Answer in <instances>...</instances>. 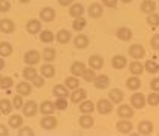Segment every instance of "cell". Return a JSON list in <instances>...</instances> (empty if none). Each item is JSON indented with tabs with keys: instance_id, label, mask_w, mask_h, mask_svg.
I'll return each instance as SVG.
<instances>
[{
	"instance_id": "obj_58",
	"label": "cell",
	"mask_w": 159,
	"mask_h": 136,
	"mask_svg": "<svg viewBox=\"0 0 159 136\" xmlns=\"http://www.w3.org/2000/svg\"><path fill=\"white\" fill-rule=\"evenodd\" d=\"M122 3H130V2H133V0H121Z\"/></svg>"
},
{
	"instance_id": "obj_38",
	"label": "cell",
	"mask_w": 159,
	"mask_h": 136,
	"mask_svg": "<svg viewBox=\"0 0 159 136\" xmlns=\"http://www.w3.org/2000/svg\"><path fill=\"white\" fill-rule=\"evenodd\" d=\"M83 79L84 81H87V83H93L95 81V78H97V74H95V69H92V67H86V70L83 72Z\"/></svg>"
},
{
	"instance_id": "obj_28",
	"label": "cell",
	"mask_w": 159,
	"mask_h": 136,
	"mask_svg": "<svg viewBox=\"0 0 159 136\" xmlns=\"http://www.w3.org/2000/svg\"><path fill=\"white\" fill-rule=\"evenodd\" d=\"M129 69H130V72H132V75H141L145 69H144V64L138 61V60H135V61H132L130 64H129Z\"/></svg>"
},
{
	"instance_id": "obj_1",
	"label": "cell",
	"mask_w": 159,
	"mask_h": 136,
	"mask_svg": "<svg viewBox=\"0 0 159 136\" xmlns=\"http://www.w3.org/2000/svg\"><path fill=\"white\" fill-rule=\"evenodd\" d=\"M23 116H28V118H32L37 115V112H39V104L35 102V101H32V99H29V101H26L25 104H23Z\"/></svg>"
},
{
	"instance_id": "obj_31",
	"label": "cell",
	"mask_w": 159,
	"mask_h": 136,
	"mask_svg": "<svg viewBox=\"0 0 159 136\" xmlns=\"http://www.w3.org/2000/svg\"><path fill=\"white\" fill-rule=\"evenodd\" d=\"M125 86H127V89L129 90H138L139 87H141V79L138 78V75H133V77H130L127 81H125Z\"/></svg>"
},
{
	"instance_id": "obj_24",
	"label": "cell",
	"mask_w": 159,
	"mask_h": 136,
	"mask_svg": "<svg viewBox=\"0 0 159 136\" xmlns=\"http://www.w3.org/2000/svg\"><path fill=\"white\" fill-rule=\"evenodd\" d=\"M69 14H70L74 19L81 17V16L84 14V6H83L81 3H72V5L69 6Z\"/></svg>"
},
{
	"instance_id": "obj_45",
	"label": "cell",
	"mask_w": 159,
	"mask_h": 136,
	"mask_svg": "<svg viewBox=\"0 0 159 136\" xmlns=\"http://www.w3.org/2000/svg\"><path fill=\"white\" fill-rule=\"evenodd\" d=\"M43 75H41V77H40V75H35V77L32 78V79H31V83H32V86H34V87H43V86H44V84H46V79H43Z\"/></svg>"
},
{
	"instance_id": "obj_57",
	"label": "cell",
	"mask_w": 159,
	"mask_h": 136,
	"mask_svg": "<svg viewBox=\"0 0 159 136\" xmlns=\"http://www.w3.org/2000/svg\"><path fill=\"white\" fill-rule=\"evenodd\" d=\"M20 3H29V2H31V0H19Z\"/></svg>"
},
{
	"instance_id": "obj_46",
	"label": "cell",
	"mask_w": 159,
	"mask_h": 136,
	"mask_svg": "<svg viewBox=\"0 0 159 136\" xmlns=\"http://www.w3.org/2000/svg\"><path fill=\"white\" fill-rule=\"evenodd\" d=\"M147 23L150 25V26H153V28H156L159 26V16L156 12H153V14H148V19H147Z\"/></svg>"
},
{
	"instance_id": "obj_32",
	"label": "cell",
	"mask_w": 159,
	"mask_h": 136,
	"mask_svg": "<svg viewBox=\"0 0 159 136\" xmlns=\"http://www.w3.org/2000/svg\"><path fill=\"white\" fill-rule=\"evenodd\" d=\"M12 109H14V106H12V102L9 101V99H0V113H3V115H9L11 112H12Z\"/></svg>"
},
{
	"instance_id": "obj_37",
	"label": "cell",
	"mask_w": 159,
	"mask_h": 136,
	"mask_svg": "<svg viewBox=\"0 0 159 136\" xmlns=\"http://www.w3.org/2000/svg\"><path fill=\"white\" fill-rule=\"evenodd\" d=\"M40 40H41V43H52V41L55 40V35H54L52 31L44 29V31L40 32Z\"/></svg>"
},
{
	"instance_id": "obj_21",
	"label": "cell",
	"mask_w": 159,
	"mask_h": 136,
	"mask_svg": "<svg viewBox=\"0 0 159 136\" xmlns=\"http://www.w3.org/2000/svg\"><path fill=\"white\" fill-rule=\"evenodd\" d=\"M89 37L87 35H84V34H78L75 39H74V44H75V48H78V49H86L87 46H89Z\"/></svg>"
},
{
	"instance_id": "obj_29",
	"label": "cell",
	"mask_w": 159,
	"mask_h": 136,
	"mask_svg": "<svg viewBox=\"0 0 159 136\" xmlns=\"http://www.w3.org/2000/svg\"><path fill=\"white\" fill-rule=\"evenodd\" d=\"M93 110H95V104L92 101L84 99V101L80 102V112L81 113H93Z\"/></svg>"
},
{
	"instance_id": "obj_14",
	"label": "cell",
	"mask_w": 159,
	"mask_h": 136,
	"mask_svg": "<svg viewBox=\"0 0 159 136\" xmlns=\"http://www.w3.org/2000/svg\"><path fill=\"white\" fill-rule=\"evenodd\" d=\"M93 122H95V119H93V116H90V113H83V116H80L78 119V124L81 129H90L93 125Z\"/></svg>"
},
{
	"instance_id": "obj_56",
	"label": "cell",
	"mask_w": 159,
	"mask_h": 136,
	"mask_svg": "<svg viewBox=\"0 0 159 136\" xmlns=\"http://www.w3.org/2000/svg\"><path fill=\"white\" fill-rule=\"evenodd\" d=\"M2 69H5V60H3V57H0V70Z\"/></svg>"
},
{
	"instance_id": "obj_8",
	"label": "cell",
	"mask_w": 159,
	"mask_h": 136,
	"mask_svg": "<svg viewBox=\"0 0 159 136\" xmlns=\"http://www.w3.org/2000/svg\"><path fill=\"white\" fill-rule=\"evenodd\" d=\"M132 129H133V124L129 119L121 118V121L116 122V130H118L119 133H122V135H129L132 132Z\"/></svg>"
},
{
	"instance_id": "obj_47",
	"label": "cell",
	"mask_w": 159,
	"mask_h": 136,
	"mask_svg": "<svg viewBox=\"0 0 159 136\" xmlns=\"http://www.w3.org/2000/svg\"><path fill=\"white\" fill-rule=\"evenodd\" d=\"M23 104H25V101H23V97L20 95V93H17L16 97L12 98V106H14V109H21L23 107Z\"/></svg>"
},
{
	"instance_id": "obj_40",
	"label": "cell",
	"mask_w": 159,
	"mask_h": 136,
	"mask_svg": "<svg viewBox=\"0 0 159 136\" xmlns=\"http://www.w3.org/2000/svg\"><path fill=\"white\" fill-rule=\"evenodd\" d=\"M144 69H145L148 74H158L159 64H156L153 60H147V61L144 63Z\"/></svg>"
},
{
	"instance_id": "obj_4",
	"label": "cell",
	"mask_w": 159,
	"mask_h": 136,
	"mask_svg": "<svg viewBox=\"0 0 159 136\" xmlns=\"http://www.w3.org/2000/svg\"><path fill=\"white\" fill-rule=\"evenodd\" d=\"M130 104H132L133 109H144L145 104H147V99L144 97V93L135 92V93L132 95V98H130Z\"/></svg>"
},
{
	"instance_id": "obj_43",
	"label": "cell",
	"mask_w": 159,
	"mask_h": 136,
	"mask_svg": "<svg viewBox=\"0 0 159 136\" xmlns=\"http://www.w3.org/2000/svg\"><path fill=\"white\" fill-rule=\"evenodd\" d=\"M35 75H37V69H35V67L28 66V67L23 69V78H25V79H32Z\"/></svg>"
},
{
	"instance_id": "obj_6",
	"label": "cell",
	"mask_w": 159,
	"mask_h": 136,
	"mask_svg": "<svg viewBox=\"0 0 159 136\" xmlns=\"http://www.w3.org/2000/svg\"><path fill=\"white\" fill-rule=\"evenodd\" d=\"M129 55L133 60H141L145 57V49H144V46L135 43V44H132V46L129 48Z\"/></svg>"
},
{
	"instance_id": "obj_23",
	"label": "cell",
	"mask_w": 159,
	"mask_h": 136,
	"mask_svg": "<svg viewBox=\"0 0 159 136\" xmlns=\"http://www.w3.org/2000/svg\"><path fill=\"white\" fill-rule=\"evenodd\" d=\"M40 74L44 78H52L55 77V66H52L51 63H46L40 67Z\"/></svg>"
},
{
	"instance_id": "obj_19",
	"label": "cell",
	"mask_w": 159,
	"mask_h": 136,
	"mask_svg": "<svg viewBox=\"0 0 159 136\" xmlns=\"http://www.w3.org/2000/svg\"><path fill=\"white\" fill-rule=\"evenodd\" d=\"M55 39H57V41H58L60 44H66V43L70 41L72 34H70V31H67V29H60L58 32H57V35H55Z\"/></svg>"
},
{
	"instance_id": "obj_55",
	"label": "cell",
	"mask_w": 159,
	"mask_h": 136,
	"mask_svg": "<svg viewBox=\"0 0 159 136\" xmlns=\"http://www.w3.org/2000/svg\"><path fill=\"white\" fill-rule=\"evenodd\" d=\"M74 3V0H58V5L61 6H70Z\"/></svg>"
},
{
	"instance_id": "obj_9",
	"label": "cell",
	"mask_w": 159,
	"mask_h": 136,
	"mask_svg": "<svg viewBox=\"0 0 159 136\" xmlns=\"http://www.w3.org/2000/svg\"><path fill=\"white\" fill-rule=\"evenodd\" d=\"M87 97V92L84 90V89H81V87H77V89H74V92L70 93V101L74 102V104H80L81 101H84Z\"/></svg>"
},
{
	"instance_id": "obj_13",
	"label": "cell",
	"mask_w": 159,
	"mask_h": 136,
	"mask_svg": "<svg viewBox=\"0 0 159 136\" xmlns=\"http://www.w3.org/2000/svg\"><path fill=\"white\" fill-rule=\"evenodd\" d=\"M26 31L29 32V34H37L41 31V21L40 20H35V19H31L28 23H26Z\"/></svg>"
},
{
	"instance_id": "obj_3",
	"label": "cell",
	"mask_w": 159,
	"mask_h": 136,
	"mask_svg": "<svg viewBox=\"0 0 159 136\" xmlns=\"http://www.w3.org/2000/svg\"><path fill=\"white\" fill-rule=\"evenodd\" d=\"M25 63L28 64V66H35V64H39L40 60H41V54H40L39 51H35V49H32V51H28L26 54H25Z\"/></svg>"
},
{
	"instance_id": "obj_41",
	"label": "cell",
	"mask_w": 159,
	"mask_h": 136,
	"mask_svg": "<svg viewBox=\"0 0 159 136\" xmlns=\"http://www.w3.org/2000/svg\"><path fill=\"white\" fill-rule=\"evenodd\" d=\"M86 25H87V21L86 19H83V16L81 17H77V19L74 20V23H72V28H74V31H83L84 28H86Z\"/></svg>"
},
{
	"instance_id": "obj_22",
	"label": "cell",
	"mask_w": 159,
	"mask_h": 136,
	"mask_svg": "<svg viewBox=\"0 0 159 136\" xmlns=\"http://www.w3.org/2000/svg\"><path fill=\"white\" fill-rule=\"evenodd\" d=\"M54 110H55V104L52 101H49V99H46V101H43L40 104V112L43 115H52Z\"/></svg>"
},
{
	"instance_id": "obj_33",
	"label": "cell",
	"mask_w": 159,
	"mask_h": 136,
	"mask_svg": "<svg viewBox=\"0 0 159 136\" xmlns=\"http://www.w3.org/2000/svg\"><path fill=\"white\" fill-rule=\"evenodd\" d=\"M8 124H9V127L19 130L20 127L23 125V116L19 115V113H17V115H11V116H9V121H8Z\"/></svg>"
},
{
	"instance_id": "obj_48",
	"label": "cell",
	"mask_w": 159,
	"mask_h": 136,
	"mask_svg": "<svg viewBox=\"0 0 159 136\" xmlns=\"http://www.w3.org/2000/svg\"><path fill=\"white\" fill-rule=\"evenodd\" d=\"M14 86V79L11 77H3V81H2V86L0 89H11Z\"/></svg>"
},
{
	"instance_id": "obj_16",
	"label": "cell",
	"mask_w": 159,
	"mask_h": 136,
	"mask_svg": "<svg viewBox=\"0 0 159 136\" xmlns=\"http://www.w3.org/2000/svg\"><path fill=\"white\" fill-rule=\"evenodd\" d=\"M109 99L113 102V104H121L122 99H124V92L121 89H112L109 92Z\"/></svg>"
},
{
	"instance_id": "obj_35",
	"label": "cell",
	"mask_w": 159,
	"mask_h": 136,
	"mask_svg": "<svg viewBox=\"0 0 159 136\" xmlns=\"http://www.w3.org/2000/svg\"><path fill=\"white\" fill-rule=\"evenodd\" d=\"M112 66H113L115 69H124V67L127 66V58H125L124 55H115V57L112 58Z\"/></svg>"
},
{
	"instance_id": "obj_51",
	"label": "cell",
	"mask_w": 159,
	"mask_h": 136,
	"mask_svg": "<svg viewBox=\"0 0 159 136\" xmlns=\"http://www.w3.org/2000/svg\"><path fill=\"white\" fill-rule=\"evenodd\" d=\"M11 8V3L8 0H0V12H8Z\"/></svg>"
},
{
	"instance_id": "obj_52",
	"label": "cell",
	"mask_w": 159,
	"mask_h": 136,
	"mask_svg": "<svg viewBox=\"0 0 159 136\" xmlns=\"http://www.w3.org/2000/svg\"><path fill=\"white\" fill-rule=\"evenodd\" d=\"M150 87H152L153 92H159V78H155V79L150 81Z\"/></svg>"
},
{
	"instance_id": "obj_15",
	"label": "cell",
	"mask_w": 159,
	"mask_h": 136,
	"mask_svg": "<svg viewBox=\"0 0 159 136\" xmlns=\"http://www.w3.org/2000/svg\"><path fill=\"white\" fill-rule=\"evenodd\" d=\"M102 66H104V58L101 55H90L89 57V67H92L95 70H99Z\"/></svg>"
},
{
	"instance_id": "obj_10",
	"label": "cell",
	"mask_w": 159,
	"mask_h": 136,
	"mask_svg": "<svg viewBox=\"0 0 159 136\" xmlns=\"http://www.w3.org/2000/svg\"><path fill=\"white\" fill-rule=\"evenodd\" d=\"M0 31L5 34H12L16 31V25L11 19H0Z\"/></svg>"
},
{
	"instance_id": "obj_49",
	"label": "cell",
	"mask_w": 159,
	"mask_h": 136,
	"mask_svg": "<svg viewBox=\"0 0 159 136\" xmlns=\"http://www.w3.org/2000/svg\"><path fill=\"white\" fill-rule=\"evenodd\" d=\"M150 46H152L153 51H159V34H155L150 39Z\"/></svg>"
},
{
	"instance_id": "obj_7",
	"label": "cell",
	"mask_w": 159,
	"mask_h": 136,
	"mask_svg": "<svg viewBox=\"0 0 159 136\" xmlns=\"http://www.w3.org/2000/svg\"><path fill=\"white\" fill-rule=\"evenodd\" d=\"M116 113H118L119 118H124V119H130V118L135 116L133 107L129 106V104H121L118 109H116Z\"/></svg>"
},
{
	"instance_id": "obj_54",
	"label": "cell",
	"mask_w": 159,
	"mask_h": 136,
	"mask_svg": "<svg viewBox=\"0 0 159 136\" xmlns=\"http://www.w3.org/2000/svg\"><path fill=\"white\" fill-rule=\"evenodd\" d=\"M9 135V130L6 129V125L0 124V136H8Z\"/></svg>"
},
{
	"instance_id": "obj_11",
	"label": "cell",
	"mask_w": 159,
	"mask_h": 136,
	"mask_svg": "<svg viewBox=\"0 0 159 136\" xmlns=\"http://www.w3.org/2000/svg\"><path fill=\"white\" fill-rule=\"evenodd\" d=\"M153 122L152 121H141L138 124V133L139 135H150L153 133Z\"/></svg>"
},
{
	"instance_id": "obj_25",
	"label": "cell",
	"mask_w": 159,
	"mask_h": 136,
	"mask_svg": "<svg viewBox=\"0 0 159 136\" xmlns=\"http://www.w3.org/2000/svg\"><path fill=\"white\" fill-rule=\"evenodd\" d=\"M116 37H118L119 40H122V41H130L132 40V37H133V32L129 29V28H119L118 31H116Z\"/></svg>"
},
{
	"instance_id": "obj_34",
	"label": "cell",
	"mask_w": 159,
	"mask_h": 136,
	"mask_svg": "<svg viewBox=\"0 0 159 136\" xmlns=\"http://www.w3.org/2000/svg\"><path fill=\"white\" fill-rule=\"evenodd\" d=\"M41 57H43V60H44V61L51 63V61H54V60L57 58V51H55L54 48H46V49H43Z\"/></svg>"
},
{
	"instance_id": "obj_44",
	"label": "cell",
	"mask_w": 159,
	"mask_h": 136,
	"mask_svg": "<svg viewBox=\"0 0 159 136\" xmlns=\"http://www.w3.org/2000/svg\"><path fill=\"white\" fill-rule=\"evenodd\" d=\"M54 104H55V110H64L67 109V98H57Z\"/></svg>"
},
{
	"instance_id": "obj_17",
	"label": "cell",
	"mask_w": 159,
	"mask_h": 136,
	"mask_svg": "<svg viewBox=\"0 0 159 136\" xmlns=\"http://www.w3.org/2000/svg\"><path fill=\"white\" fill-rule=\"evenodd\" d=\"M84 70H86V64L83 61H74L70 64V74L75 77H81Z\"/></svg>"
},
{
	"instance_id": "obj_59",
	"label": "cell",
	"mask_w": 159,
	"mask_h": 136,
	"mask_svg": "<svg viewBox=\"0 0 159 136\" xmlns=\"http://www.w3.org/2000/svg\"><path fill=\"white\" fill-rule=\"evenodd\" d=\"M2 81H3V75H0V86H2Z\"/></svg>"
},
{
	"instance_id": "obj_27",
	"label": "cell",
	"mask_w": 159,
	"mask_h": 136,
	"mask_svg": "<svg viewBox=\"0 0 159 136\" xmlns=\"http://www.w3.org/2000/svg\"><path fill=\"white\" fill-rule=\"evenodd\" d=\"M93 84H95L97 89H106V87H109L110 79H109L107 75H97L95 81H93Z\"/></svg>"
},
{
	"instance_id": "obj_26",
	"label": "cell",
	"mask_w": 159,
	"mask_h": 136,
	"mask_svg": "<svg viewBox=\"0 0 159 136\" xmlns=\"http://www.w3.org/2000/svg\"><path fill=\"white\" fill-rule=\"evenodd\" d=\"M89 16L92 17V19H99L101 16H102V6L99 5V3H92L90 6H89Z\"/></svg>"
},
{
	"instance_id": "obj_42",
	"label": "cell",
	"mask_w": 159,
	"mask_h": 136,
	"mask_svg": "<svg viewBox=\"0 0 159 136\" xmlns=\"http://www.w3.org/2000/svg\"><path fill=\"white\" fill-rule=\"evenodd\" d=\"M147 99V104H150L152 107H156L159 106V92H152L148 97H145Z\"/></svg>"
},
{
	"instance_id": "obj_30",
	"label": "cell",
	"mask_w": 159,
	"mask_h": 136,
	"mask_svg": "<svg viewBox=\"0 0 159 136\" xmlns=\"http://www.w3.org/2000/svg\"><path fill=\"white\" fill-rule=\"evenodd\" d=\"M52 93L57 98H67L69 92H67V87L64 84H55L54 89H52Z\"/></svg>"
},
{
	"instance_id": "obj_2",
	"label": "cell",
	"mask_w": 159,
	"mask_h": 136,
	"mask_svg": "<svg viewBox=\"0 0 159 136\" xmlns=\"http://www.w3.org/2000/svg\"><path fill=\"white\" fill-rule=\"evenodd\" d=\"M97 110H98L99 115H109L113 110V102L110 99L101 98L98 102H97Z\"/></svg>"
},
{
	"instance_id": "obj_36",
	"label": "cell",
	"mask_w": 159,
	"mask_h": 136,
	"mask_svg": "<svg viewBox=\"0 0 159 136\" xmlns=\"http://www.w3.org/2000/svg\"><path fill=\"white\" fill-rule=\"evenodd\" d=\"M12 54V44L8 41H0V57H9Z\"/></svg>"
},
{
	"instance_id": "obj_39",
	"label": "cell",
	"mask_w": 159,
	"mask_h": 136,
	"mask_svg": "<svg viewBox=\"0 0 159 136\" xmlns=\"http://www.w3.org/2000/svg\"><path fill=\"white\" fill-rule=\"evenodd\" d=\"M64 86L67 87V89H77L80 86V79L78 77H75V75H70V77H67L66 78V81H64Z\"/></svg>"
},
{
	"instance_id": "obj_20",
	"label": "cell",
	"mask_w": 159,
	"mask_h": 136,
	"mask_svg": "<svg viewBox=\"0 0 159 136\" xmlns=\"http://www.w3.org/2000/svg\"><path fill=\"white\" fill-rule=\"evenodd\" d=\"M17 92H19L21 97H28V95H31L32 93V86L28 83V81H21L17 84Z\"/></svg>"
},
{
	"instance_id": "obj_12",
	"label": "cell",
	"mask_w": 159,
	"mask_h": 136,
	"mask_svg": "<svg viewBox=\"0 0 159 136\" xmlns=\"http://www.w3.org/2000/svg\"><path fill=\"white\" fill-rule=\"evenodd\" d=\"M55 9L54 8H51V6H46V8H43L41 11H40V19L43 20V21H52V20L55 19Z\"/></svg>"
},
{
	"instance_id": "obj_5",
	"label": "cell",
	"mask_w": 159,
	"mask_h": 136,
	"mask_svg": "<svg viewBox=\"0 0 159 136\" xmlns=\"http://www.w3.org/2000/svg\"><path fill=\"white\" fill-rule=\"evenodd\" d=\"M40 125H41L44 130H54V129L58 125V121H57V118L52 116V115H46V116L41 118Z\"/></svg>"
},
{
	"instance_id": "obj_18",
	"label": "cell",
	"mask_w": 159,
	"mask_h": 136,
	"mask_svg": "<svg viewBox=\"0 0 159 136\" xmlns=\"http://www.w3.org/2000/svg\"><path fill=\"white\" fill-rule=\"evenodd\" d=\"M156 11V3L153 0H142L141 3V12L144 14H153Z\"/></svg>"
},
{
	"instance_id": "obj_50",
	"label": "cell",
	"mask_w": 159,
	"mask_h": 136,
	"mask_svg": "<svg viewBox=\"0 0 159 136\" xmlns=\"http://www.w3.org/2000/svg\"><path fill=\"white\" fill-rule=\"evenodd\" d=\"M19 135L20 136H32L34 135V130L31 129V127H20L19 129Z\"/></svg>"
},
{
	"instance_id": "obj_53",
	"label": "cell",
	"mask_w": 159,
	"mask_h": 136,
	"mask_svg": "<svg viewBox=\"0 0 159 136\" xmlns=\"http://www.w3.org/2000/svg\"><path fill=\"white\" fill-rule=\"evenodd\" d=\"M102 3H104V6H107V8H116L118 0H102Z\"/></svg>"
}]
</instances>
